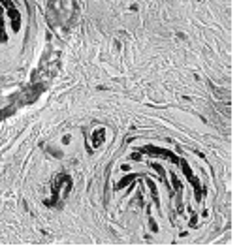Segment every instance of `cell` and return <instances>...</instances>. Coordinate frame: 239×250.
Returning <instances> with one entry per match:
<instances>
[{"instance_id": "6da1fadb", "label": "cell", "mask_w": 239, "mask_h": 250, "mask_svg": "<svg viewBox=\"0 0 239 250\" xmlns=\"http://www.w3.org/2000/svg\"><path fill=\"white\" fill-rule=\"evenodd\" d=\"M12 26L13 32L21 26V13L13 0H0V42H6V26Z\"/></svg>"}]
</instances>
